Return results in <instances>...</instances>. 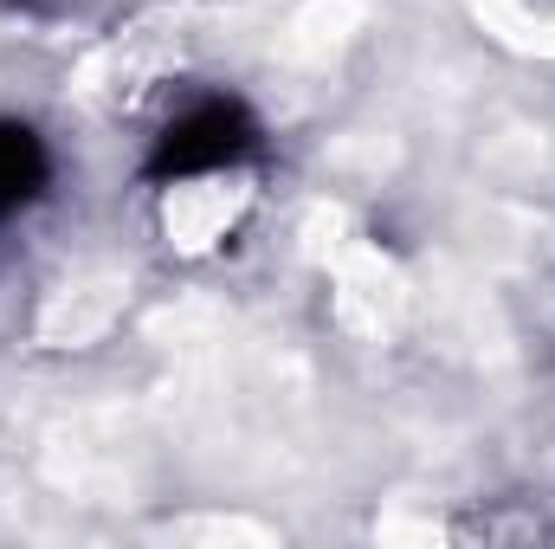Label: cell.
I'll use <instances>...</instances> for the list:
<instances>
[{"instance_id": "obj_1", "label": "cell", "mask_w": 555, "mask_h": 549, "mask_svg": "<svg viewBox=\"0 0 555 549\" xmlns=\"http://www.w3.org/2000/svg\"><path fill=\"white\" fill-rule=\"evenodd\" d=\"M259 149V124L246 104L233 98H201L194 111H181L155 149H149V181H188V175H214V168H233Z\"/></svg>"}, {"instance_id": "obj_2", "label": "cell", "mask_w": 555, "mask_h": 549, "mask_svg": "<svg viewBox=\"0 0 555 549\" xmlns=\"http://www.w3.org/2000/svg\"><path fill=\"white\" fill-rule=\"evenodd\" d=\"M52 181V155L33 124L0 117V220H13L20 207H33Z\"/></svg>"}]
</instances>
